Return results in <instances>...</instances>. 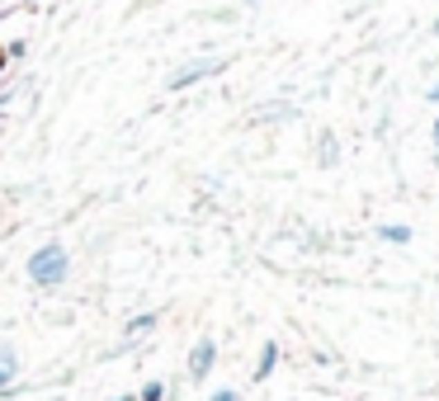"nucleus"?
Segmentation results:
<instances>
[{
    "instance_id": "nucleus-5",
    "label": "nucleus",
    "mask_w": 439,
    "mask_h": 401,
    "mask_svg": "<svg viewBox=\"0 0 439 401\" xmlns=\"http://www.w3.org/2000/svg\"><path fill=\"white\" fill-rule=\"evenodd\" d=\"M274 364H279V345L265 340V345H260V364H256V382H265V377L274 373Z\"/></svg>"
},
{
    "instance_id": "nucleus-16",
    "label": "nucleus",
    "mask_w": 439,
    "mask_h": 401,
    "mask_svg": "<svg viewBox=\"0 0 439 401\" xmlns=\"http://www.w3.org/2000/svg\"><path fill=\"white\" fill-rule=\"evenodd\" d=\"M0 62H5V53H0Z\"/></svg>"
},
{
    "instance_id": "nucleus-9",
    "label": "nucleus",
    "mask_w": 439,
    "mask_h": 401,
    "mask_svg": "<svg viewBox=\"0 0 439 401\" xmlns=\"http://www.w3.org/2000/svg\"><path fill=\"white\" fill-rule=\"evenodd\" d=\"M331 160H336V142H331V133L321 137V165H331Z\"/></svg>"
},
{
    "instance_id": "nucleus-1",
    "label": "nucleus",
    "mask_w": 439,
    "mask_h": 401,
    "mask_svg": "<svg viewBox=\"0 0 439 401\" xmlns=\"http://www.w3.org/2000/svg\"><path fill=\"white\" fill-rule=\"evenodd\" d=\"M66 274H71V255H66L62 241H48V245H38V250L28 255V279H33L38 288H62Z\"/></svg>"
},
{
    "instance_id": "nucleus-11",
    "label": "nucleus",
    "mask_w": 439,
    "mask_h": 401,
    "mask_svg": "<svg viewBox=\"0 0 439 401\" xmlns=\"http://www.w3.org/2000/svg\"><path fill=\"white\" fill-rule=\"evenodd\" d=\"M425 100H430V104H439V80L430 85V90H425Z\"/></svg>"
},
{
    "instance_id": "nucleus-12",
    "label": "nucleus",
    "mask_w": 439,
    "mask_h": 401,
    "mask_svg": "<svg viewBox=\"0 0 439 401\" xmlns=\"http://www.w3.org/2000/svg\"><path fill=\"white\" fill-rule=\"evenodd\" d=\"M10 100H15V90H0V109H10Z\"/></svg>"
},
{
    "instance_id": "nucleus-14",
    "label": "nucleus",
    "mask_w": 439,
    "mask_h": 401,
    "mask_svg": "<svg viewBox=\"0 0 439 401\" xmlns=\"http://www.w3.org/2000/svg\"><path fill=\"white\" fill-rule=\"evenodd\" d=\"M435 151H439V118H435Z\"/></svg>"
},
{
    "instance_id": "nucleus-8",
    "label": "nucleus",
    "mask_w": 439,
    "mask_h": 401,
    "mask_svg": "<svg viewBox=\"0 0 439 401\" xmlns=\"http://www.w3.org/2000/svg\"><path fill=\"white\" fill-rule=\"evenodd\" d=\"M383 236L397 241V245H406V241H411V227H402V222H388V227H383Z\"/></svg>"
},
{
    "instance_id": "nucleus-17",
    "label": "nucleus",
    "mask_w": 439,
    "mask_h": 401,
    "mask_svg": "<svg viewBox=\"0 0 439 401\" xmlns=\"http://www.w3.org/2000/svg\"><path fill=\"white\" fill-rule=\"evenodd\" d=\"M251 5H260V0H251Z\"/></svg>"
},
{
    "instance_id": "nucleus-10",
    "label": "nucleus",
    "mask_w": 439,
    "mask_h": 401,
    "mask_svg": "<svg viewBox=\"0 0 439 401\" xmlns=\"http://www.w3.org/2000/svg\"><path fill=\"white\" fill-rule=\"evenodd\" d=\"M208 401H241V397H236L232 387H217V392H213V397H208Z\"/></svg>"
},
{
    "instance_id": "nucleus-4",
    "label": "nucleus",
    "mask_w": 439,
    "mask_h": 401,
    "mask_svg": "<svg viewBox=\"0 0 439 401\" xmlns=\"http://www.w3.org/2000/svg\"><path fill=\"white\" fill-rule=\"evenodd\" d=\"M15 382H19V354H15V345H0V397Z\"/></svg>"
},
{
    "instance_id": "nucleus-7",
    "label": "nucleus",
    "mask_w": 439,
    "mask_h": 401,
    "mask_svg": "<svg viewBox=\"0 0 439 401\" xmlns=\"http://www.w3.org/2000/svg\"><path fill=\"white\" fill-rule=\"evenodd\" d=\"M165 397H170V392H165V382H156V377L137 392V401H165Z\"/></svg>"
},
{
    "instance_id": "nucleus-13",
    "label": "nucleus",
    "mask_w": 439,
    "mask_h": 401,
    "mask_svg": "<svg viewBox=\"0 0 439 401\" xmlns=\"http://www.w3.org/2000/svg\"><path fill=\"white\" fill-rule=\"evenodd\" d=\"M114 401H137V397H132V392H123V397H114Z\"/></svg>"
},
{
    "instance_id": "nucleus-15",
    "label": "nucleus",
    "mask_w": 439,
    "mask_h": 401,
    "mask_svg": "<svg viewBox=\"0 0 439 401\" xmlns=\"http://www.w3.org/2000/svg\"><path fill=\"white\" fill-rule=\"evenodd\" d=\"M435 33H439V19H435Z\"/></svg>"
},
{
    "instance_id": "nucleus-3",
    "label": "nucleus",
    "mask_w": 439,
    "mask_h": 401,
    "mask_svg": "<svg viewBox=\"0 0 439 401\" xmlns=\"http://www.w3.org/2000/svg\"><path fill=\"white\" fill-rule=\"evenodd\" d=\"M213 364H217V340L204 335L199 345L189 349V377H194V382H204V377L213 373Z\"/></svg>"
},
{
    "instance_id": "nucleus-6",
    "label": "nucleus",
    "mask_w": 439,
    "mask_h": 401,
    "mask_svg": "<svg viewBox=\"0 0 439 401\" xmlns=\"http://www.w3.org/2000/svg\"><path fill=\"white\" fill-rule=\"evenodd\" d=\"M152 326H156V312H142V317H132L128 326H123V345H132L137 335H147Z\"/></svg>"
},
{
    "instance_id": "nucleus-2",
    "label": "nucleus",
    "mask_w": 439,
    "mask_h": 401,
    "mask_svg": "<svg viewBox=\"0 0 439 401\" xmlns=\"http://www.w3.org/2000/svg\"><path fill=\"white\" fill-rule=\"evenodd\" d=\"M217 71H227V57H199V62H189V66H180L175 76L165 80V90H189V85H199V80L217 76Z\"/></svg>"
}]
</instances>
